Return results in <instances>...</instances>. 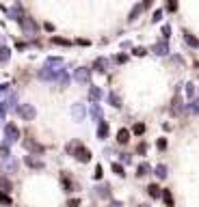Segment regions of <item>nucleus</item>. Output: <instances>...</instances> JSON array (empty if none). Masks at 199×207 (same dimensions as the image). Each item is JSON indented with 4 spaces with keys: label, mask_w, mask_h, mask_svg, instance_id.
Listing matches in <instances>:
<instances>
[{
    "label": "nucleus",
    "mask_w": 199,
    "mask_h": 207,
    "mask_svg": "<svg viewBox=\"0 0 199 207\" xmlns=\"http://www.w3.org/2000/svg\"><path fill=\"white\" fill-rule=\"evenodd\" d=\"M134 54H137V56H145L147 50H145V47H134Z\"/></svg>",
    "instance_id": "38"
},
{
    "label": "nucleus",
    "mask_w": 199,
    "mask_h": 207,
    "mask_svg": "<svg viewBox=\"0 0 199 207\" xmlns=\"http://www.w3.org/2000/svg\"><path fill=\"white\" fill-rule=\"evenodd\" d=\"M0 155H2V158H9V145H7V142L0 147Z\"/></svg>",
    "instance_id": "37"
},
{
    "label": "nucleus",
    "mask_w": 199,
    "mask_h": 207,
    "mask_svg": "<svg viewBox=\"0 0 199 207\" xmlns=\"http://www.w3.org/2000/svg\"><path fill=\"white\" fill-rule=\"evenodd\" d=\"M132 132H134L137 136H141V134L145 132V125H143V123H137V125H134V127H132Z\"/></svg>",
    "instance_id": "29"
},
{
    "label": "nucleus",
    "mask_w": 199,
    "mask_h": 207,
    "mask_svg": "<svg viewBox=\"0 0 199 207\" xmlns=\"http://www.w3.org/2000/svg\"><path fill=\"white\" fill-rule=\"evenodd\" d=\"M74 80L80 82V84H89V69H85V67L76 69V71H74Z\"/></svg>",
    "instance_id": "6"
},
{
    "label": "nucleus",
    "mask_w": 199,
    "mask_h": 207,
    "mask_svg": "<svg viewBox=\"0 0 199 207\" xmlns=\"http://www.w3.org/2000/svg\"><path fill=\"white\" fill-rule=\"evenodd\" d=\"M52 43H56V45H72V41H67L63 37H52Z\"/></svg>",
    "instance_id": "28"
},
{
    "label": "nucleus",
    "mask_w": 199,
    "mask_h": 207,
    "mask_svg": "<svg viewBox=\"0 0 199 207\" xmlns=\"http://www.w3.org/2000/svg\"><path fill=\"white\" fill-rule=\"evenodd\" d=\"M113 173H117L119 177H121V175H126V173H123V166H121V164H113Z\"/></svg>",
    "instance_id": "35"
},
{
    "label": "nucleus",
    "mask_w": 199,
    "mask_h": 207,
    "mask_svg": "<svg viewBox=\"0 0 199 207\" xmlns=\"http://www.w3.org/2000/svg\"><path fill=\"white\" fill-rule=\"evenodd\" d=\"M137 151H139V153H141V155H143V153H145V151H147V145H145V142H141V145H139V149H137Z\"/></svg>",
    "instance_id": "42"
},
{
    "label": "nucleus",
    "mask_w": 199,
    "mask_h": 207,
    "mask_svg": "<svg viewBox=\"0 0 199 207\" xmlns=\"http://www.w3.org/2000/svg\"><path fill=\"white\" fill-rule=\"evenodd\" d=\"M4 138H7V145L17 142V140H20V129H17L13 123H7L4 125Z\"/></svg>",
    "instance_id": "4"
},
{
    "label": "nucleus",
    "mask_w": 199,
    "mask_h": 207,
    "mask_svg": "<svg viewBox=\"0 0 199 207\" xmlns=\"http://www.w3.org/2000/svg\"><path fill=\"white\" fill-rule=\"evenodd\" d=\"M139 207H149V205H139Z\"/></svg>",
    "instance_id": "48"
},
{
    "label": "nucleus",
    "mask_w": 199,
    "mask_h": 207,
    "mask_svg": "<svg viewBox=\"0 0 199 207\" xmlns=\"http://www.w3.org/2000/svg\"><path fill=\"white\" fill-rule=\"evenodd\" d=\"M108 101H110V106H115V108H119V106H121V99H119V95H117V93H110V95H108Z\"/></svg>",
    "instance_id": "21"
},
{
    "label": "nucleus",
    "mask_w": 199,
    "mask_h": 207,
    "mask_svg": "<svg viewBox=\"0 0 199 207\" xmlns=\"http://www.w3.org/2000/svg\"><path fill=\"white\" fill-rule=\"evenodd\" d=\"M89 112H91V117L95 121H102V110H100L98 104H89Z\"/></svg>",
    "instance_id": "11"
},
{
    "label": "nucleus",
    "mask_w": 199,
    "mask_h": 207,
    "mask_svg": "<svg viewBox=\"0 0 199 207\" xmlns=\"http://www.w3.org/2000/svg\"><path fill=\"white\" fill-rule=\"evenodd\" d=\"M156 175H158L160 179H164V177H167V166H164V164L156 166Z\"/></svg>",
    "instance_id": "27"
},
{
    "label": "nucleus",
    "mask_w": 199,
    "mask_h": 207,
    "mask_svg": "<svg viewBox=\"0 0 199 207\" xmlns=\"http://www.w3.org/2000/svg\"><path fill=\"white\" fill-rule=\"evenodd\" d=\"M151 50H154L158 56H167V54H169V43H167V39H164V41H158Z\"/></svg>",
    "instance_id": "7"
},
{
    "label": "nucleus",
    "mask_w": 199,
    "mask_h": 207,
    "mask_svg": "<svg viewBox=\"0 0 199 207\" xmlns=\"http://www.w3.org/2000/svg\"><path fill=\"white\" fill-rule=\"evenodd\" d=\"M193 93H195V86H193V84H186V95H188L191 99H193Z\"/></svg>",
    "instance_id": "39"
},
{
    "label": "nucleus",
    "mask_w": 199,
    "mask_h": 207,
    "mask_svg": "<svg viewBox=\"0 0 199 207\" xmlns=\"http://www.w3.org/2000/svg\"><path fill=\"white\" fill-rule=\"evenodd\" d=\"M0 203H2V205H11V199H9L7 192H0Z\"/></svg>",
    "instance_id": "32"
},
{
    "label": "nucleus",
    "mask_w": 199,
    "mask_h": 207,
    "mask_svg": "<svg viewBox=\"0 0 199 207\" xmlns=\"http://www.w3.org/2000/svg\"><path fill=\"white\" fill-rule=\"evenodd\" d=\"M9 58H11V50L2 45V47H0V61H2V63H7Z\"/></svg>",
    "instance_id": "23"
},
{
    "label": "nucleus",
    "mask_w": 199,
    "mask_h": 207,
    "mask_svg": "<svg viewBox=\"0 0 199 207\" xmlns=\"http://www.w3.org/2000/svg\"><path fill=\"white\" fill-rule=\"evenodd\" d=\"M151 2H154V0H143V9H149V7H151Z\"/></svg>",
    "instance_id": "46"
},
{
    "label": "nucleus",
    "mask_w": 199,
    "mask_h": 207,
    "mask_svg": "<svg viewBox=\"0 0 199 207\" xmlns=\"http://www.w3.org/2000/svg\"><path fill=\"white\" fill-rule=\"evenodd\" d=\"M162 37H164V39H169V37H171V26H169V24H167V26H162Z\"/></svg>",
    "instance_id": "36"
},
{
    "label": "nucleus",
    "mask_w": 199,
    "mask_h": 207,
    "mask_svg": "<svg viewBox=\"0 0 199 207\" xmlns=\"http://www.w3.org/2000/svg\"><path fill=\"white\" fill-rule=\"evenodd\" d=\"M15 110H17V117H22L24 121H33V119H35V115H37L35 106H30V104H20Z\"/></svg>",
    "instance_id": "3"
},
{
    "label": "nucleus",
    "mask_w": 199,
    "mask_h": 207,
    "mask_svg": "<svg viewBox=\"0 0 199 207\" xmlns=\"http://www.w3.org/2000/svg\"><path fill=\"white\" fill-rule=\"evenodd\" d=\"M184 41L188 43L191 47H199V39H197V37H193L191 33H184Z\"/></svg>",
    "instance_id": "16"
},
{
    "label": "nucleus",
    "mask_w": 199,
    "mask_h": 207,
    "mask_svg": "<svg viewBox=\"0 0 199 207\" xmlns=\"http://www.w3.org/2000/svg\"><path fill=\"white\" fill-rule=\"evenodd\" d=\"M20 26L24 28L26 35H35L37 33V22L30 20V17H20Z\"/></svg>",
    "instance_id": "5"
},
{
    "label": "nucleus",
    "mask_w": 199,
    "mask_h": 207,
    "mask_svg": "<svg viewBox=\"0 0 199 207\" xmlns=\"http://www.w3.org/2000/svg\"><path fill=\"white\" fill-rule=\"evenodd\" d=\"M89 97H91L93 101L102 99V91H100V86H89Z\"/></svg>",
    "instance_id": "14"
},
{
    "label": "nucleus",
    "mask_w": 199,
    "mask_h": 207,
    "mask_svg": "<svg viewBox=\"0 0 199 207\" xmlns=\"http://www.w3.org/2000/svg\"><path fill=\"white\" fill-rule=\"evenodd\" d=\"M126 61H128V56H123V54L117 56V63H126Z\"/></svg>",
    "instance_id": "45"
},
{
    "label": "nucleus",
    "mask_w": 199,
    "mask_h": 207,
    "mask_svg": "<svg viewBox=\"0 0 199 207\" xmlns=\"http://www.w3.org/2000/svg\"><path fill=\"white\" fill-rule=\"evenodd\" d=\"M149 170H151L149 164H147V162H143V164H139V168H137V175H139V177H143V175H147Z\"/></svg>",
    "instance_id": "25"
},
{
    "label": "nucleus",
    "mask_w": 199,
    "mask_h": 207,
    "mask_svg": "<svg viewBox=\"0 0 199 207\" xmlns=\"http://www.w3.org/2000/svg\"><path fill=\"white\" fill-rule=\"evenodd\" d=\"M7 88H9L7 84H0V97H2V93H7Z\"/></svg>",
    "instance_id": "47"
},
{
    "label": "nucleus",
    "mask_w": 199,
    "mask_h": 207,
    "mask_svg": "<svg viewBox=\"0 0 199 207\" xmlns=\"http://www.w3.org/2000/svg\"><path fill=\"white\" fill-rule=\"evenodd\" d=\"M108 136V123L106 121H100V127H98V138H106Z\"/></svg>",
    "instance_id": "15"
},
{
    "label": "nucleus",
    "mask_w": 199,
    "mask_h": 207,
    "mask_svg": "<svg viewBox=\"0 0 199 207\" xmlns=\"http://www.w3.org/2000/svg\"><path fill=\"white\" fill-rule=\"evenodd\" d=\"M24 147H26V149H33V151H39V153L44 151V147H39V145H37V142H33L30 138H26V140H24Z\"/></svg>",
    "instance_id": "18"
},
{
    "label": "nucleus",
    "mask_w": 199,
    "mask_h": 207,
    "mask_svg": "<svg viewBox=\"0 0 199 207\" xmlns=\"http://www.w3.org/2000/svg\"><path fill=\"white\" fill-rule=\"evenodd\" d=\"M158 149H160V151H162V149H167V140H164V138H160V140H158Z\"/></svg>",
    "instance_id": "41"
},
{
    "label": "nucleus",
    "mask_w": 199,
    "mask_h": 207,
    "mask_svg": "<svg viewBox=\"0 0 199 207\" xmlns=\"http://www.w3.org/2000/svg\"><path fill=\"white\" fill-rule=\"evenodd\" d=\"M98 194H100V196H106V199H108V196H110V192H108V186H100V188H98Z\"/></svg>",
    "instance_id": "30"
},
{
    "label": "nucleus",
    "mask_w": 199,
    "mask_h": 207,
    "mask_svg": "<svg viewBox=\"0 0 199 207\" xmlns=\"http://www.w3.org/2000/svg\"><path fill=\"white\" fill-rule=\"evenodd\" d=\"M72 115H74V119H76V121H82V119H85V104H74Z\"/></svg>",
    "instance_id": "8"
},
{
    "label": "nucleus",
    "mask_w": 199,
    "mask_h": 207,
    "mask_svg": "<svg viewBox=\"0 0 199 207\" xmlns=\"http://www.w3.org/2000/svg\"><path fill=\"white\" fill-rule=\"evenodd\" d=\"M61 183H63V188H65L67 192L72 190V186H69V181H67V177H63V179H61Z\"/></svg>",
    "instance_id": "40"
},
{
    "label": "nucleus",
    "mask_w": 199,
    "mask_h": 207,
    "mask_svg": "<svg viewBox=\"0 0 199 207\" xmlns=\"http://www.w3.org/2000/svg\"><path fill=\"white\" fill-rule=\"evenodd\" d=\"M65 149H67V153H72L78 162H89V160H91V151H89V149H85V147H82L80 142H76V140H74V142H69Z\"/></svg>",
    "instance_id": "2"
},
{
    "label": "nucleus",
    "mask_w": 199,
    "mask_h": 207,
    "mask_svg": "<svg viewBox=\"0 0 199 207\" xmlns=\"http://www.w3.org/2000/svg\"><path fill=\"white\" fill-rule=\"evenodd\" d=\"M160 196H162V201H164V205H167V207H173V196H171V192H169V190H162V192H160Z\"/></svg>",
    "instance_id": "17"
},
{
    "label": "nucleus",
    "mask_w": 199,
    "mask_h": 207,
    "mask_svg": "<svg viewBox=\"0 0 199 207\" xmlns=\"http://www.w3.org/2000/svg\"><path fill=\"white\" fill-rule=\"evenodd\" d=\"M147 194L151 199H158V196H160V188H158L156 183H151V186H147Z\"/></svg>",
    "instance_id": "19"
},
{
    "label": "nucleus",
    "mask_w": 199,
    "mask_h": 207,
    "mask_svg": "<svg viewBox=\"0 0 199 207\" xmlns=\"http://www.w3.org/2000/svg\"><path fill=\"white\" fill-rule=\"evenodd\" d=\"M160 17H162V11H160V9H158V11H156V13H154V17H151V20H154V22H158V20H160Z\"/></svg>",
    "instance_id": "44"
},
{
    "label": "nucleus",
    "mask_w": 199,
    "mask_h": 207,
    "mask_svg": "<svg viewBox=\"0 0 199 207\" xmlns=\"http://www.w3.org/2000/svg\"><path fill=\"white\" fill-rule=\"evenodd\" d=\"M171 110H173L175 115H180V112H182V101H180V95H175V99H173V106H171Z\"/></svg>",
    "instance_id": "22"
},
{
    "label": "nucleus",
    "mask_w": 199,
    "mask_h": 207,
    "mask_svg": "<svg viewBox=\"0 0 199 207\" xmlns=\"http://www.w3.org/2000/svg\"><path fill=\"white\" fill-rule=\"evenodd\" d=\"M9 15H11L13 20H20V17H22V7H20V4H15V7L9 11Z\"/></svg>",
    "instance_id": "20"
},
{
    "label": "nucleus",
    "mask_w": 199,
    "mask_h": 207,
    "mask_svg": "<svg viewBox=\"0 0 199 207\" xmlns=\"http://www.w3.org/2000/svg\"><path fill=\"white\" fill-rule=\"evenodd\" d=\"M0 188H2V192H9V190H11V183H9V179H0Z\"/></svg>",
    "instance_id": "31"
},
{
    "label": "nucleus",
    "mask_w": 199,
    "mask_h": 207,
    "mask_svg": "<svg viewBox=\"0 0 199 207\" xmlns=\"http://www.w3.org/2000/svg\"><path fill=\"white\" fill-rule=\"evenodd\" d=\"M143 11H145V9H143V4H137V7H134V9L130 11V15H128V20H130V22H134V20H137V17H139V15H141Z\"/></svg>",
    "instance_id": "12"
},
{
    "label": "nucleus",
    "mask_w": 199,
    "mask_h": 207,
    "mask_svg": "<svg viewBox=\"0 0 199 207\" xmlns=\"http://www.w3.org/2000/svg\"><path fill=\"white\" fill-rule=\"evenodd\" d=\"M186 110H188V112H195V115H199V97H197V99H193V101L186 106Z\"/></svg>",
    "instance_id": "24"
},
{
    "label": "nucleus",
    "mask_w": 199,
    "mask_h": 207,
    "mask_svg": "<svg viewBox=\"0 0 199 207\" xmlns=\"http://www.w3.org/2000/svg\"><path fill=\"white\" fill-rule=\"evenodd\" d=\"M128 140H130V132H128V129H119V132H117V142L126 145Z\"/></svg>",
    "instance_id": "13"
},
{
    "label": "nucleus",
    "mask_w": 199,
    "mask_h": 207,
    "mask_svg": "<svg viewBox=\"0 0 199 207\" xmlns=\"http://www.w3.org/2000/svg\"><path fill=\"white\" fill-rule=\"evenodd\" d=\"M167 9H169L171 13H173V11H178V0H169V2H167Z\"/></svg>",
    "instance_id": "34"
},
{
    "label": "nucleus",
    "mask_w": 199,
    "mask_h": 207,
    "mask_svg": "<svg viewBox=\"0 0 199 207\" xmlns=\"http://www.w3.org/2000/svg\"><path fill=\"white\" fill-rule=\"evenodd\" d=\"M102 175H104L102 173V166H95V179H102Z\"/></svg>",
    "instance_id": "43"
},
{
    "label": "nucleus",
    "mask_w": 199,
    "mask_h": 207,
    "mask_svg": "<svg viewBox=\"0 0 199 207\" xmlns=\"http://www.w3.org/2000/svg\"><path fill=\"white\" fill-rule=\"evenodd\" d=\"M7 110H9L7 101H0V119H4V117H7Z\"/></svg>",
    "instance_id": "33"
},
{
    "label": "nucleus",
    "mask_w": 199,
    "mask_h": 207,
    "mask_svg": "<svg viewBox=\"0 0 199 207\" xmlns=\"http://www.w3.org/2000/svg\"><path fill=\"white\" fill-rule=\"evenodd\" d=\"M61 63H63V58H58V56H50L48 61H46V65H48V67H58Z\"/></svg>",
    "instance_id": "26"
},
{
    "label": "nucleus",
    "mask_w": 199,
    "mask_h": 207,
    "mask_svg": "<svg viewBox=\"0 0 199 207\" xmlns=\"http://www.w3.org/2000/svg\"><path fill=\"white\" fill-rule=\"evenodd\" d=\"M39 80H46V82H56V84H61V86H65V84L69 82V78H67L65 69H52V67H48V65L39 71Z\"/></svg>",
    "instance_id": "1"
},
{
    "label": "nucleus",
    "mask_w": 199,
    "mask_h": 207,
    "mask_svg": "<svg viewBox=\"0 0 199 207\" xmlns=\"http://www.w3.org/2000/svg\"><path fill=\"white\" fill-rule=\"evenodd\" d=\"M106 67H108V61H106L104 56L95 58V63H93V69H95V71H102V74H104V71H106Z\"/></svg>",
    "instance_id": "9"
},
{
    "label": "nucleus",
    "mask_w": 199,
    "mask_h": 207,
    "mask_svg": "<svg viewBox=\"0 0 199 207\" xmlns=\"http://www.w3.org/2000/svg\"><path fill=\"white\" fill-rule=\"evenodd\" d=\"M24 162L30 166V168H35V170H41V168H44V162H39V160H35V158H30V155H26Z\"/></svg>",
    "instance_id": "10"
}]
</instances>
